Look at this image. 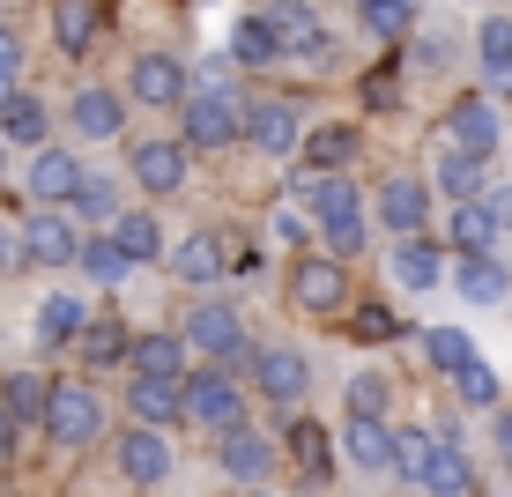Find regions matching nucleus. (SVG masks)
Wrapping results in <instances>:
<instances>
[{
    "label": "nucleus",
    "instance_id": "1",
    "mask_svg": "<svg viewBox=\"0 0 512 497\" xmlns=\"http://www.w3.org/2000/svg\"><path fill=\"white\" fill-rule=\"evenodd\" d=\"M45 431L52 446H90V438L104 431V408H97V386L90 379H52V408H45Z\"/></svg>",
    "mask_w": 512,
    "mask_h": 497
},
{
    "label": "nucleus",
    "instance_id": "2",
    "mask_svg": "<svg viewBox=\"0 0 512 497\" xmlns=\"http://www.w3.org/2000/svg\"><path fill=\"white\" fill-rule=\"evenodd\" d=\"M245 104L231 97V90H193L186 97V149H223V141H245Z\"/></svg>",
    "mask_w": 512,
    "mask_h": 497
},
{
    "label": "nucleus",
    "instance_id": "3",
    "mask_svg": "<svg viewBox=\"0 0 512 497\" xmlns=\"http://www.w3.org/2000/svg\"><path fill=\"white\" fill-rule=\"evenodd\" d=\"M186 423H201V431H245V394H238V379H223L216 364L208 371H193L186 379Z\"/></svg>",
    "mask_w": 512,
    "mask_h": 497
},
{
    "label": "nucleus",
    "instance_id": "4",
    "mask_svg": "<svg viewBox=\"0 0 512 497\" xmlns=\"http://www.w3.org/2000/svg\"><path fill=\"white\" fill-rule=\"evenodd\" d=\"M498 141H505V119H498V104L490 97H453L446 104V141L438 149H461V156H498Z\"/></svg>",
    "mask_w": 512,
    "mask_h": 497
},
{
    "label": "nucleus",
    "instance_id": "5",
    "mask_svg": "<svg viewBox=\"0 0 512 497\" xmlns=\"http://www.w3.org/2000/svg\"><path fill=\"white\" fill-rule=\"evenodd\" d=\"M260 23L275 30V45L290 52V60H312V67L334 60V38L320 30V15H312L305 0H268V8H260Z\"/></svg>",
    "mask_w": 512,
    "mask_h": 497
},
{
    "label": "nucleus",
    "instance_id": "6",
    "mask_svg": "<svg viewBox=\"0 0 512 497\" xmlns=\"http://www.w3.org/2000/svg\"><path fill=\"white\" fill-rule=\"evenodd\" d=\"M290 297L297 305H305L312 319H334L349 305V275H342V260L334 253H305L297 260V275H290Z\"/></svg>",
    "mask_w": 512,
    "mask_h": 497
},
{
    "label": "nucleus",
    "instance_id": "7",
    "mask_svg": "<svg viewBox=\"0 0 512 497\" xmlns=\"http://www.w3.org/2000/svg\"><path fill=\"white\" fill-rule=\"evenodd\" d=\"M297 201H305V216L320 223V238H327V230L364 223L357 216V186H349L342 171H305V179H297Z\"/></svg>",
    "mask_w": 512,
    "mask_h": 497
},
{
    "label": "nucleus",
    "instance_id": "8",
    "mask_svg": "<svg viewBox=\"0 0 512 497\" xmlns=\"http://www.w3.org/2000/svg\"><path fill=\"white\" fill-rule=\"evenodd\" d=\"M179 334H186V349H201L208 364L245 357V327H238V312H231V305H193Z\"/></svg>",
    "mask_w": 512,
    "mask_h": 497
},
{
    "label": "nucleus",
    "instance_id": "9",
    "mask_svg": "<svg viewBox=\"0 0 512 497\" xmlns=\"http://www.w3.org/2000/svg\"><path fill=\"white\" fill-rule=\"evenodd\" d=\"M23 260H30V268H75V260H82L75 223H60L52 208H38V216L23 208Z\"/></svg>",
    "mask_w": 512,
    "mask_h": 497
},
{
    "label": "nucleus",
    "instance_id": "10",
    "mask_svg": "<svg viewBox=\"0 0 512 497\" xmlns=\"http://www.w3.org/2000/svg\"><path fill=\"white\" fill-rule=\"evenodd\" d=\"M82 193V164L67 149H38L23 171V201H75Z\"/></svg>",
    "mask_w": 512,
    "mask_h": 497
},
{
    "label": "nucleus",
    "instance_id": "11",
    "mask_svg": "<svg viewBox=\"0 0 512 497\" xmlns=\"http://www.w3.org/2000/svg\"><path fill=\"white\" fill-rule=\"evenodd\" d=\"M245 141H253L260 156H290V149H305V134H297V112L282 97H260L253 104V119H245Z\"/></svg>",
    "mask_w": 512,
    "mask_h": 497
},
{
    "label": "nucleus",
    "instance_id": "12",
    "mask_svg": "<svg viewBox=\"0 0 512 497\" xmlns=\"http://www.w3.org/2000/svg\"><path fill=\"white\" fill-rule=\"evenodd\" d=\"M119 468H127V483H141V490H156L171 475V446L149 431V423H134L127 438H119Z\"/></svg>",
    "mask_w": 512,
    "mask_h": 497
},
{
    "label": "nucleus",
    "instance_id": "13",
    "mask_svg": "<svg viewBox=\"0 0 512 497\" xmlns=\"http://www.w3.org/2000/svg\"><path fill=\"white\" fill-rule=\"evenodd\" d=\"M127 82H134V104H179L186 97V67L171 52H141L127 67Z\"/></svg>",
    "mask_w": 512,
    "mask_h": 497
},
{
    "label": "nucleus",
    "instance_id": "14",
    "mask_svg": "<svg viewBox=\"0 0 512 497\" xmlns=\"http://www.w3.org/2000/svg\"><path fill=\"white\" fill-rule=\"evenodd\" d=\"M498 230H505V216H498V208H490V193H483V201H461V208H453V216H446V238L461 245L468 260H483L490 245H498Z\"/></svg>",
    "mask_w": 512,
    "mask_h": 497
},
{
    "label": "nucleus",
    "instance_id": "15",
    "mask_svg": "<svg viewBox=\"0 0 512 497\" xmlns=\"http://www.w3.org/2000/svg\"><path fill=\"white\" fill-rule=\"evenodd\" d=\"M134 379H164V386H186V334H141L134 342Z\"/></svg>",
    "mask_w": 512,
    "mask_h": 497
},
{
    "label": "nucleus",
    "instance_id": "16",
    "mask_svg": "<svg viewBox=\"0 0 512 497\" xmlns=\"http://www.w3.org/2000/svg\"><path fill=\"white\" fill-rule=\"evenodd\" d=\"M90 305H82V297H67V290H52L45 305H38V342L45 349H67V342H82V334H90Z\"/></svg>",
    "mask_w": 512,
    "mask_h": 497
},
{
    "label": "nucleus",
    "instance_id": "17",
    "mask_svg": "<svg viewBox=\"0 0 512 497\" xmlns=\"http://www.w3.org/2000/svg\"><path fill=\"white\" fill-rule=\"evenodd\" d=\"M253 371H260V394H268V401H297L312 386V364L297 357V349H260Z\"/></svg>",
    "mask_w": 512,
    "mask_h": 497
},
{
    "label": "nucleus",
    "instance_id": "18",
    "mask_svg": "<svg viewBox=\"0 0 512 497\" xmlns=\"http://www.w3.org/2000/svg\"><path fill=\"white\" fill-rule=\"evenodd\" d=\"M134 179L149 193H179L186 179V141H141L134 149Z\"/></svg>",
    "mask_w": 512,
    "mask_h": 497
},
{
    "label": "nucleus",
    "instance_id": "19",
    "mask_svg": "<svg viewBox=\"0 0 512 497\" xmlns=\"http://www.w3.org/2000/svg\"><path fill=\"white\" fill-rule=\"evenodd\" d=\"M223 468H231L238 483H268V468H275V438H260L253 423H245V431H231V438H223Z\"/></svg>",
    "mask_w": 512,
    "mask_h": 497
},
{
    "label": "nucleus",
    "instance_id": "20",
    "mask_svg": "<svg viewBox=\"0 0 512 497\" xmlns=\"http://www.w3.org/2000/svg\"><path fill=\"white\" fill-rule=\"evenodd\" d=\"M379 216H386V230L416 238V230H423V216H431V193H423L416 179H386V193H379Z\"/></svg>",
    "mask_w": 512,
    "mask_h": 497
},
{
    "label": "nucleus",
    "instance_id": "21",
    "mask_svg": "<svg viewBox=\"0 0 512 497\" xmlns=\"http://www.w3.org/2000/svg\"><path fill=\"white\" fill-rule=\"evenodd\" d=\"M453 282H461V297H468V305H505V297H512V268H505L498 253L461 260V275H453Z\"/></svg>",
    "mask_w": 512,
    "mask_h": 497
},
{
    "label": "nucleus",
    "instance_id": "22",
    "mask_svg": "<svg viewBox=\"0 0 512 497\" xmlns=\"http://www.w3.org/2000/svg\"><path fill=\"white\" fill-rule=\"evenodd\" d=\"M127 408H134V423H171V416H186V386H164V379H127Z\"/></svg>",
    "mask_w": 512,
    "mask_h": 497
},
{
    "label": "nucleus",
    "instance_id": "23",
    "mask_svg": "<svg viewBox=\"0 0 512 497\" xmlns=\"http://www.w3.org/2000/svg\"><path fill=\"white\" fill-rule=\"evenodd\" d=\"M342 446H349V460H357V468H372V475L394 468V431H386V423H372V416H349Z\"/></svg>",
    "mask_w": 512,
    "mask_h": 497
},
{
    "label": "nucleus",
    "instance_id": "24",
    "mask_svg": "<svg viewBox=\"0 0 512 497\" xmlns=\"http://www.w3.org/2000/svg\"><path fill=\"white\" fill-rule=\"evenodd\" d=\"M171 275H179V282H216V275H231V253H223L216 230H201V238H186V245H179Z\"/></svg>",
    "mask_w": 512,
    "mask_h": 497
},
{
    "label": "nucleus",
    "instance_id": "25",
    "mask_svg": "<svg viewBox=\"0 0 512 497\" xmlns=\"http://www.w3.org/2000/svg\"><path fill=\"white\" fill-rule=\"evenodd\" d=\"M67 119H75V134H82V141H112L127 112H119V97H112V90H82Z\"/></svg>",
    "mask_w": 512,
    "mask_h": 497
},
{
    "label": "nucleus",
    "instance_id": "26",
    "mask_svg": "<svg viewBox=\"0 0 512 497\" xmlns=\"http://www.w3.org/2000/svg\"><path fill=\"white\" fill-rule=\"evenodd\" d=\"M282 446H290V460H297V475H305V483H320V475L334 468V438L320 431V423H290V438H282Z\"/></svg>",
    "mask_w": 512,
    "mask_h": 497
},
{
    "label": "nucleus",
    "instance_id": "27",
    "mask_svg": "<svg viewBox=\"0 0 512 497\" xmlns=\"http://www.w3.org/2000/svg\"><path fill=\"white\" fill-rule=\"evenodd\" d=\"M438 193H446L453 208H461V201H483V164L461 156V149H438Z\"/></svg>",
    "mask_w": 512,
    "mask_h": 497
},
{
    "label": "nucleus",
    "instance_id": "28",
    "mask_svg": "<svg viewBox=\"0 0 512 497\" xmlns=\"http://www.w3.org/2000/svg\"><path fill=\"white\" fill-rule=\"evenodd\" d=\"M394 275L409 282V290H438V282H446V253H438V245H423V238H409L394 253Z\"/></svg>",
    "mask_w": 512,
    "mask_h": 497
},
{
    "label": "nucleus",
    "instance_id": "29",
    "mask_svg": "<svg viewBox=\"0 0 512 497\" xmlns=\"http://www.w3.org/2000/svg\"><path fill=\"white\" fill-rule=\"evenodd\" d=\"M423 490H431V497H468L475 490V468L461 460L453 438H438V460H431V475H423Z\"/></svg>",
    "mask_w": 512,
    "mask_h": 497
},
{
    "label": "nucleus",
    "instance_id": "30",
    "mask_svg": "<svg viewBox=\"0 0 512 497\" xmlns=\"http://www.w3.org/2000/svg\"><path fill=\"white\" fill-rule=\"evenodd\" d=\"M423 349H431V364L446 371V379H461V371L483 364V357H475V342H468L461 327H431V334H423Z\"/></svg>",
    "mask_w": 512,
    "mask_h": 497
},
{
    "label": "nucleus",
    "instance_id": "31",
    "mask_svg": "<svg viewBox=\"0 0 512 497\" xmlns=\"http://www.w3.org/2000/svg\"><path fill=\"white\" fill-rule=\"evenodd\" d=\"M0 401H8V416H15V423H45V408H52V379H30V371H15V379L0 386Z\"/></svg>",
    "mask_w": 512,
    "mask_h": 497
},
{
    "label": "nucleus",
    "instance_id": "32",
    "mask_svg": "<svg viewBox=\"0 0 512 497\" xmlns=\"http://www.w3.org/2000/svg\"><path fill=\"white\" fill-rule=\"evenodd\" d=\"M475 52H483L490 82H512V15H483V30H475Z\"/></svg>",
    "mask_w": 512,
    "mask_h": 497
},
{
    "label": "nucleus",
    "instance_id": "33",
    "mask_svg": "<svg viewBox=\"0 0 512 497\" xmlns=\"http://www.w3.org/2000/svg\"><path fill=\"white\" fill-rule=\"evenodd\" d=\"M97 38V8L90 0H60V15H52V45L60 52H90Z\"/></svg>",
    "mask_w": 512,
    "mask_h": 497
},
{
    "label": "nucleus",
    "instance_id": "34",
    "mask_svg": "<svg viewBox=\"0 0 512 497\" xmlns=\"http://www.w3.org/2000/svg\"><path fill=\"white\" fill-rule=\"evenodd\" d=\"M112 238H119V253H127V260H156V253H164V230H156L149 208L119 216V223H112Z\"/></svg>",
    "mask_w": 512,
    "mask_h": 497
},
{
    "label": "nucleus",
    "instance_id": "35",
    "mask_svg": "<svg viewBox=\"0 0 512 497\" xmlns=\"http://www.w3.org/2000/svg\"><path fill=\"white\" fill-rule=\"evenodd\" d=\"M75 268L90 275V282H104V290H112V282H127V275H134V260L119 253V238H90V245H82V260H75Z\"/></svg>",
    "mask_w": 512,
    "mask_h": 497
},
{
    "label": "nucleus",
    "instance_id": "36",
    "mask_svg": "<svg viewBox=\"0 0 512 497\" xmlns=\"http://www.w3.org/2000/svg\"><path fill=\"white\" fill-rule=\"evenodd\" d=\"M0 141H23V149H30V141H45V104L30 90L8 97V112H0Z\"/></svg>",
    "mask_w": 512,
    "mask_h": 497
},
{
    "label": "nucleus",
    "instance_id": "37",
    "mask_svg": "<svg viewBox=\"0 0 512 497\" xmlns=\"http://www.w3.org/2000/svg\"><path fill=\"white\" fill-rule=\"evenodd\" d=\"M349 156H357V127H320V134H305V164H312V171H342Z\"/></svg>",
    "mask_w": 512,
    "mask_h": 497
},
{
    "label": "nucleus",
    "instance_id": "38",
    "mask_svg": "<svg viewBox=\"0 0 512 497\" xmlns=\"http://www.w3.org/2000/svg\"><path fill=\"white\" fill-rule=\"evenodd\" d=\"M357 15H364V30H372V38H386V45L416 30V0H364Z\"/></svg>",
    "mask_w": 512,
    "mask_h": 497
},
{
    "label": "nucleus",
    "instance_id": "39",
    "mask_svg": "<svg viewBox=\"0 0 512 497\" xmlns=\"http://www.w3.org/2000/svg\"><path fill=\"white\" fill-rule=\"evenodd\" d=\"M231 52H238V60H245V67H268V60H282V45H275V30H268V23H260V15H245V23L231 30Z\"/></svg>",
    "mask_w": 512,
    "mask_h": 497
},
{
    "label": "nucleus",
    "instance_id": "40",
    "mask_svg": "<svg viewBox=\"0 0 512 497\" xmlns=\"http://www.w3.org/2000/svg\"><path fill=\"white\" fill-rule=\"evenodd\" d=\"M431 460H438V431H394V468L401 475H431Z\"/></svg>",
    "mask_w": 512,
    "mask_h": 497
},
{
    "label": "nucleus",
    "instance_id": "41",
    "mask_svg": "<svg viewBox=\"0 0 512 497\" xmlns=\"http://www.w3.org/2000/svg\"><path fill=\"white\" fill-rule=\"evenodd\" d=\"M82 357H90V364H119V357H134L127 334H119V319H90V334H82Z\"/></svg>",
    "mask_w": 512,
    "mask_h": 497
},
{
    "label": "nucleus",
    "instance_id": "42",
    "mask_svg": "<svg viewBox=\"0 0 512 497\" xmlns=\"http://www.w3.org/2000/svg\"><path fill=\"white\" fill-rule=\"evenodd\" d=\"M349 416L386 423V379H379V371H357V379H349Z\"/></svg>",
    "mask_w": 512,
    "mask_h": 497
},
{
    "label": "nucleus",
    "instance_id": "43",
    "mask_svg": "<svg viewBox=\"0 0 512 497\" xmlns=\"http://www.w3.org/2000/svg\"><path fill=\"white\" fill-rule=\"evenodd\" d=\"M453 394H461L468 408H498L505 386H498V371H490V364H475V371H461V379H453Z\"/></svg>",
    "mask_w": 512,
    "mask_h": 497
},
{
    "label": "nucleus",
    "instance_id": "44",
    "mask_svg": "<svg viewBox=\"0 0 512 497\" xmlns=\"http://www.w3.org/2000/svg\"><path fill=\"white\" fill-rule=\"evenodd\" d=\"M75 208H82L90 223H112V216H119V186H112V179H82Z\"/></svg>",
    "mask_w": 512,
    "mask_h": 497
},
{
    "label": "nucleus",
    "instance_id": "45",
    "mask_svg": "<svg viewBox=\"0 0 512 497\" xmlns=\"http://www.w3.org/2000/svg\"><path fill=\"white\" fill-rule=\"evenodd\" d=\"M357 342H401V319L386 312V305H364L357 312Z\"/></svg>",
    "mask_w": 512,
    "mask_h": 497
},
{
    "label": "nucleus",
    "instance_id": "46",
    "mask_svg": "<svg viewBox=\"0 0 512 497\" xmlns=\"http://www.w3.org/2000/svg\"><path fill=\"white\" fill-rule=\"evenodd\" d=\"M15 67H23V45H15V30H0V112L15 97Z\"/></svg>",
    "mask_w": 512,
    "mask_h": 497
},
{
    "label": "nucleus",
    "instance_id": "47",
    "mask_svg": "<svg viewBox=\"0 0 512 497\" xmlns=\"http://www.w3.org/2000/svg\"><path fill=\"white\" fill-rule=\"evenodd\" d=\"M394 82H401V75H394V60H386V67H372V75H364V104H394V97H401Z\"/></svg>",
    "mask_w": 512,
    "mask_h": 497
},
{
    "label": "nucleus",
    "instance_id": "48",
    "mask_svg": "<svg viewBox=\"0 0 512 497\" xmlns=\"http://www.w3.org/2000/svg\"><path fill=\"white\" fill-rule=\"evenodd\" d=\"M0 268H23V223H0Z\"/></svg>",
    "mask_w": 512,
    "mask_h": 497
},
{
    "label": "nucleus",
    "instance_id": "49",
    "mask_svg": "<svg viewBox=\"0 0 512 497\" xmlns=\"http://www.w3.org/2000/svg\"><path fill=\"white\" fill-rule=\"evenodd\" d=\"M446 60H453L446 38H423V45H416V67H446Z\"/></svg>",
    "mask_w": 512,
    "mask_h": 497
},
{
    "label": "nucleus",
    "instance_id": "50",
    "mask_svg": "<svg viewBox=\"0 0 512 497\" xmlns=\"http://www.w3.org/2000/svg\"><path fill=\"white\" fill-rule=\"evenodd\" d=\"M490 438H498V460L512 468V408H498V431H490Z\"/></svg>",
    "mask_w": 512,
    "mask_h": 497
},
{
    "label": "nucleus",
    "instance_id": "51",
    "mask_svg": "<svg viewBox=\"0 0 512 497\" xmlns=\"http://www.w3.org/2000/svg\"><path fill=\"white\" fill-rule=\"evenodd\" d=\"M15 431H23V423H15V416H8V401H0V460L15 453Z\"/></svg>",
    "mask_w": 512,
    "mask_h": 497
},
{
    "label": "nucleus",
    "instance_id": "52",
    "mask_svg": "<svg viewBox=\"0 0 512 497\" xmlns=\"http://www.w3.org/2000/svg\"><path fill=\"white\" fill-rule=\"evenodd\" d=\"M490 208H498V216H505V230H512V186H505V193H490Z\"/></svg>",
    "mask_w": 512,
    "mask_h": 497
},
{
    "label": "nucleus",
    "instance_id": "53",
    "mask_svg": "<svg viewBox=\"0 0 512 497\" xmlns=\"http://www.w3.org/2000/svg\"><path fill=\"white\" fill-rule=\"evenodd\" d=\"M245 497H275V490H245Z\"/></svg>",
    "mask_w": 512,
    "mask_h": 497
}]
</instances>
